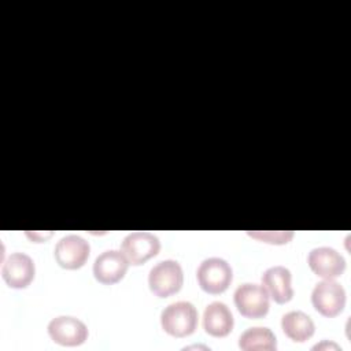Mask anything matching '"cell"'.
I'll return each mask as SVG.
<instances>
[{
	"instance_id": "8992f818",
	"label": "cell",
	"mask_w": 351,
	"mask_h": 351,
	"mask_svg": "<svg viewBox=\"0 0 351 351\" xmlns=\"http://www.w3.org/2000/svg\"><path fill=\"white\" fill-rule=\"evenodd\" d=\"M90 252L89 243L78 234H67L62 237L53 250L56 263L67 270H75L82 267Z\"/></svg>"
},
{
	"instance_id": "7c38bea8",
	"label": "cell",
	"mask_w": 351,
	"mask_h": 351,
	"mask_svg": "<svg viewBox=\"0 0 351 351\" xmlns=\"http://www.w3.org/2000/svg\"><path fill=\"white\" fill-rule=\"evenodd\" d=\"M292 274L285 266H271L265 270L262 276V285L267 291L269 296L278 303L284 304L293 296V288L291 284Z\"/></svg>"
},
{
	"instance_id": "ba28073f",
	"label": "cell",
	"mask_w": 351,
	"mask_h": 351,
	"mask_svg": "<svg viewBox=\"0 0 351 351\" xmlns=\"http://www.w3.org/2000/svg\"><path fill=\"white\" fill-rule=\"evenodd\" d=\"M48 335L49 337L66 347H75L82 344L88 337L86 325L71 315H59L49 321L48 324Z\"/></svg>"
},
{
	"instance_id": "9c48e42d",
	"label": "cell",
	"mask_w": 351,
	"mask_h": 351,
	"mask_svg": "<svg viewBox=\"0 0 351 351\" xmlns=\"http://www.w3.org/2000/svg\"><path fill=\"white\" fill-rule=\"evenodd\" d=\"M34 274V262L23 252L10 254L1 266V277L11 288H26L33 281Z\"/></svg>"
},
{
	"instance_id": "3957f363",
	"label": "cell",
	"mask_w": 351,
	"mask_h": 351,
	"mask_svg": "<svg viewBox=\"0 0 351 351\" xmlns=\"http://www.w3.org/2000/svg\"><path fill=\"white\" fill-rule=\"evenodd\" d=\"M184 284L182 267L177 261L165 259L158 262L148 274V285L154 295L167 298L177 293Z\"/></svg>"
},
{
	"instance_id": "277c9868",
	"label": "cell",
	"mask_w": 351,
	"mask_h": 351,
	"mask_svg": "<svg viewBox=\"0 0 351 351\" xmlns=\"http://www.w3.org/2000/svg\"><path fill=\"white\" fill-rule=\"evenodd\" d=\"M234 306L245 318H262L267 314L270 302L269 293L263 285L254 282H244L239 285L233 293Z\"/></svg>"
},
{
	"instance_id": "9a60e30c",
	"label": "cell",
	"mask_w": 351,
	"mask_h": 351,
	"mask_svg": "<svg viewBox=\"0 0 351 351\" xmlns=\"http://www.w3.org/2000/svg\"><path fill=\"white\" fill-rule=\"evenodd\" d=\"M239 347L243 351H273L277 348V341L274 333L269 328L263 326H254L245 329L240 339Z\"/></svg>"
},
{
	"instance_id": "e0dca14e",
	"label": "cell",
	"mask_w": 351,
	"mask_h": 351,
	"mask_svg": "<svg viewBox=\"0 0 351 351\" xmlns=\"http://www.w3.org/2000/svg\"><path fill=\"white\" fill-rule=\"evenodd\" d=\"M322 347H333V348H336V350H339L340 347L337 346V344H335V343H328V341H322L321 344H315L314 347H313V350H315V348H322Z\"/></svg>"
},
{
	"instance_id": "2e32d148",
	"label": "cell",
	"mask_w": 351,
	"mask_h": 351,
	"mask_svg": "<svg viewBox=\"0 0 351 351\" xmlns=\"http://www.w3.org/2000/svg\"><path fill=\"white\" fill-rule=\"evenodd\" d=\"M248 236L256 239L259 241H265L269 244H287L293 237V232H270V230H254L247 232Z\"/></svg>"
},
{
	"instance_id": "6da1fadb",
	"label": "cell",
	"mask_w": 351,
	"mask_h": 351,
	"mask_svg": "<svg viewBox=\"0 0 351 351\" xmlns=\"http://www.w3.org/2000/svg\"><path fill=\"white\" fill-rule=\"evenodd\" d=\"M162 329L173 337H186L197 326V310L191 302L170 303L160 314Z\"/></svg>"
},
{
	"instance_id": "7a4b0ae2",
	"label": "cell",
	"mask_w": 351,
	"mask_h": 351,
	"mask_svg": "<svg viewBox=\"0 0 351 351\" xmlns=\"http://www.w3.org/2000/svg\"><path fill=\"white\" fill-rule=\"evenodd\" d=\"M196 278L199 287L211 295H218L225 292L233 278V271L230 265L222 258H207L204 259L197 270Z\"/></svg>"
},
{
	"instance_id": "5b68a950",
	"label": "cell",
	"mask_w": 351,
	"mask_h": 351,
	"mask_svg": "<svg viewBox=\"0 0 351 351\" xmlns=\"http://www.w3.org/2000/svg\"><path fill=\"white\" fill-rule=\"evenodd\" d=\"M311 303L324 317H336L346 306V291L335 278H325L313 288Z\"/></svg>"
},
{
	"instance_id": "30bf717a",
	"label": "cell",
	"mask_w": 351,
	"mask_h": 351,
	"mask_svg": "<svg viewBox=\"0 0 351 351\" xmlns=\"http://www.w3.org/2000/svg\"><path fill=\"white\" fill-rule=\"evenodd\" d=\"M128 267L129 261L122 251L107 250L95 259L93 276L99 282L111 285L125 277Z\"/></svg>"
},
{
	"instance_id": "4fadbf2b",
	"label": "cell",
	"mask_w": 351,
	"mask_h": 351,
	"mask_svg": "<svg viewBox=\"0 0 351 351\" xmlns=\"http://www.w3.org/2000/svg\"><path fill=\"white\" fill-rule=\"evenodd\" d=\"M234 325V319L229 307L222 302H211L203 313L204 330L213 337L228 336Z\"/></svg>"
},
{
	"instance_id": "8fae6325",
	"label": "cell",
	"mask_w": 351,
	"mask_h": 351,
	"mask_svg": "<svg viewBox=\"0 0 351 351\" xmlns=\"http://www.w3.org/2000/svg\"><path fill=\"white\" fill-rule=\"evenodd\" d=\"M307 263L321 278H336L346 270V259L332 247H317L308 252Z\"/></svg>"
},
{
	"instance_id": "52a82bcc",
	"label": "cell",
	"mask_w": 351,
	"mask_h": 351,
	"mask_svg": "<svg viewBox=\"0 0 351 351\" xmlns=\"http://www.w3.org/2000/svg\"><path fill=\"white\" fill-rule=\"evenodd\" d=\"M160 241L149 232H132L123 237L121 251L132 265H141L158 255Z\"/></svg>"
},
{
	"instance_id": "5bb4252c",
	"label": "cell",
	"mask_w": 351,
	"mask_h": 351,
	"mask_svg": "<svg viewBox=\"0 0 351 351\" xmlns=\"http://www.w3.org/2000/svg\"><path fill=\"white\" fill-rule=\"evenodd\" d=\"M281 328L291 340L303 343L308 340L315 330L313 319L303 311H289L281 318Z\"/></svg>"
}]
</instances>
